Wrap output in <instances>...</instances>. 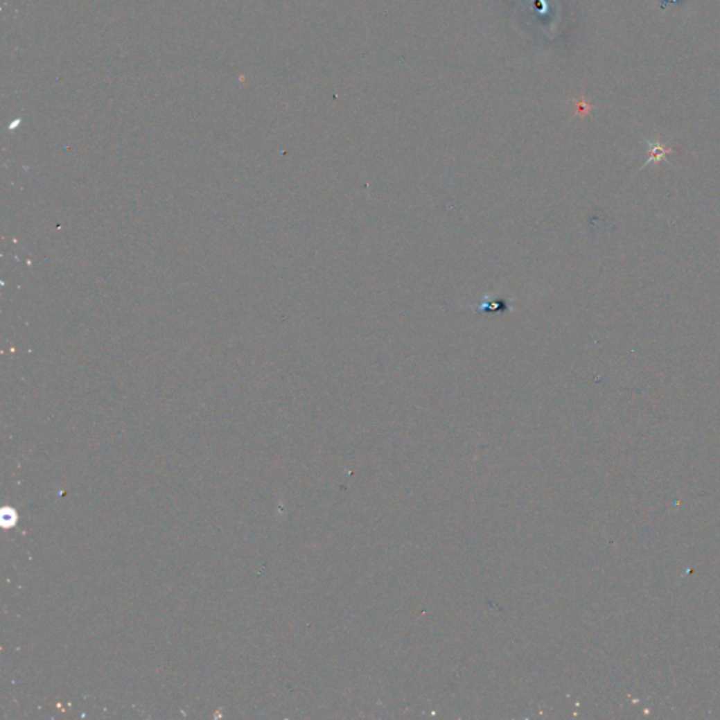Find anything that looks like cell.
I'll return each instance as SVG.
<instances>
[{
    "label": "cell",
    "mask_w": 720,
    "mask_h": 720,
    "mask_svg": "<svg viewBox=\"0 0 720 720\" xmlns=\"http://www.w3.org/2000/svg\"><path fill=\"white\" fill-rule=\"evenodd\" d=\"M644 146H646V152L649 155L647 161L642 165L640 170L644 169L646 166L651 165V164H660V162H665V164H669L668 159H667V155L673 154L674 150L669 148L668 146H665V143L660 142L658 139H644Z\"/></svg>",
    "instance_id": "1"
}]
</instances>
